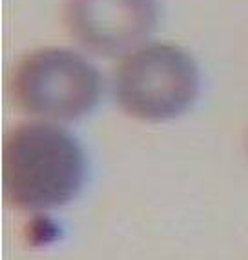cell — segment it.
Here are the masks:
<instances>
[{
  "label": "cell",
  "instance_id": "obj_1",
  "mask_svg": "<svg viewBox=\"0 0 248 260\" xmlns=\"http://www.w3.org/2000/svg\"><path fill=\"white\" fill-rule=\"evenodd\" d=\"M88 162L77 139L46 122L18 124L2 149V184L9 206L44 211L64 206L78 195Z\"/></svg>",
  "mask_w": 248,
  "mask_h": 260
},
{
  "label": "cell",
  "instance_id": "obj_2",
  "mask_svg": "<svg viewBox=\"0 0 248 260\" xmlns=\"http://www.w3.org/2000/svg\"><path fill=\"white\" fill-rule=\"evenodd\" d=\"M9 95L20 111L49 120H77L97 106L102 77L86 58L62 48L22 56L9 73Z\"/></svg>",
  "mask_w": 248,
  "mask_h": 260
},
{
  "label": "cell",
  "instance_id": "obj_3",
  "mask_svg": "<svg viewBox=\"0 0 248 260\" xmlns=\"http://www.w3.org/2000/svg\"><path fill=\"white\" fill-rule=\"evenodd\" d=\"M114 89L117 104L130 117L159 122L184 113L199 91L197 66L184 49L153 42L119 62Z\"/></svg>",
  "mask_w": 248,
  "mask_h": 260
},
{
  "label": "cell",
  "instance_id": "obj_4",
  "mask_svg": "<svg viewBox=\"0 0 248 260\" xmlns=\"http://www.w3.org/2000/svg\"><path fill=\"white\" fill-rule=\"evenodd\" d=\"M155 24V0H66V26L71 37L95 55L130 51Z\"/></svg>",
  "mask_w": 248,
  "mask_h": 260
}]
</instances>
